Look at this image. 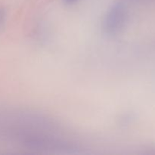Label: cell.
Masks as SVG:
<instances>
[{
  "label": "cell",
  "mask_w": 155,
  "mask_h": 155,
  "mask_svg": "<svg viewBox=\"0 0 155 155\" xmlns=\"http://www.w3.org/2000/svg\"><path fill=\"white\" fill-rule=\"evenodd\" d=\"M128 10L125 5L118 2L112 5L103 20L104 33L109 36H115L122 33L128 21Z\"/></svg>",
  "instance_id": "6da1fadb"
},
{
  "label": "cell",
  "mask_w": 155,
  "mask_h": 155,
  "mask_svg": "<svg viewBox=\"0 0 155 155\" xmlns=\"http://www.w3.org/2000/svg\"><path fill=\"white\" fill-rule=\"evenodd\" d=\"M64 1L65 3H67V4H74V3H75L76 2H77L78 0H64Z\"/></svg>",
  "instance_id": "3957f363"
},
{
  "label": "cell",
  "mask_w": 155,
  "mask_h": 155,
  "mask_svg": "<svg viewBox=\"0 0 155 155\" xmlns=\"http://www.w3.org/2000/svg\"><path fill=\"white\" fill-rule=\"evenodd\" d=\"M5 12L3 8H0V29L2 27L3 24H4L5 21Z\"/></svg>",
  "instance_id": "7a4b0ae2"
}]
</instances>
